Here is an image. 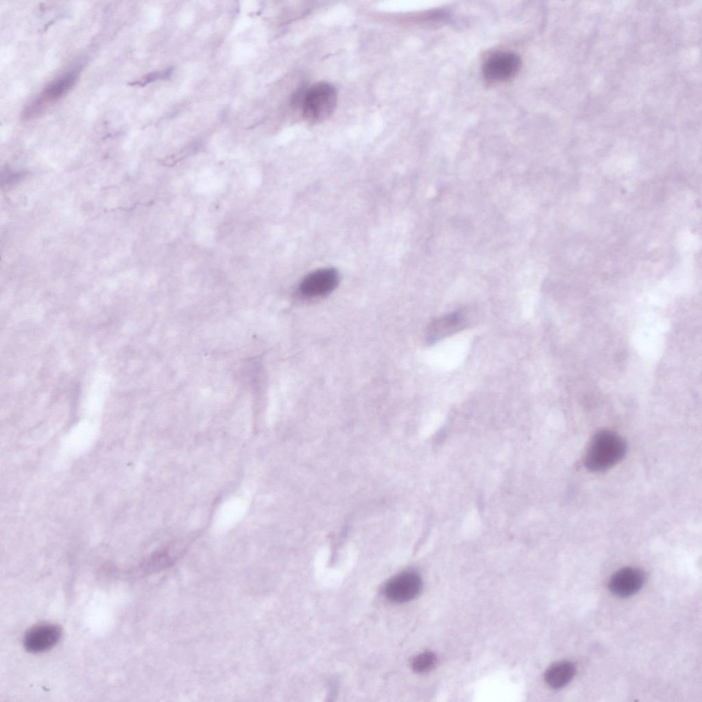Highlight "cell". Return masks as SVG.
Returning <instances> with one entry per match:
<instances>
[{
  "instance_id": "obj_7",
  "label": "cell",
  "mask_w": 702,
  "mask_h": 702,
  "mask_svg": "<svg viewBox=\"0 0 702 702\" xmlns=\"http://www.w3.org/2000/svg\"><path fill=\"white\" fill-rule=\"evenodd\" d=\"M338 272L334 268H324L307 275L301 282L300 293L307 297H318L328 294L337 286Z\"/></svg>"
},
{
  "instance_id": "obj_3",
  "label": "cell",
  "mask_w": 702,
  "mask_h": 702,
  "mask_svg": "<svg viewBox=\"0 0 702 702\" xmlns=\"http://www.w3.org/2000/svg\"><path fill=\"white\" fill-rule=\"evenodd\" d=\"M77 77L78 71H70L54 80L27 107L23 116L30 118L40 114L49 105L64 96L75 85Z\"/></svg>"
},
{
  "instance_id": "obj_8",
  "label": "cell",
  "mask_w": 702,
  "mask_h": 702,
  "mask_svg": "<svg viewBox=\"0 0 702 702\" xmlns=\"http://www.w3.org/2000/svg\"><path fill=\"white\" fill-rule=\"evenodd\" d=\"M61 634V629L58 625L49 623L36 625L25 633L23 645L31 653L45 652L58 642Z\"/></svg>"
},
{
  "instance_id": "obj_11",
  "label": "cell",
  "mask_w": 702,
  "mask_h": 702,
  "mask_svg": "<svg viewBox=\"0 0 702 702\" xmlns=\"http://www.w3.org/2000/svg\"><path fill=\"white\" fill-rule=\"evenodd\" d=\"M436 656L431 652H425L415 656L411 662L413 670L418 673L431 670L436 664Z\"/></svg>"
},
{
  "instance_id": "obj_9",
  "label": "cell",
  "mask_w": 702,
  "mask_h": 702,
  "mask_svg": "<svg viewBox=\"0 0 702 702\" xmlns=\"http://www.w3.org/2000/svg\"><path fill=\"white\" fill-rule=\"evenodd\" d=\"M644 581L642 571L637 568L625 567L616 572L609 581V588L615 595L628 597L638 592Z\"/></svg>"
},
{
  "instance_id": "obj_6",
  "label": "cell",
  "mask_w": 702,
  "mask_h": 702,
  "mask_svg": "<svg viewBox=\"0 0 702 702\" xmlns=\"http://www.w3.org/2000/svg\"><path fill=\"white\" fill-rule=\"evenodd\" d=\"M470 319L465 309H459L433 319L428 324L426 341L433 344L441 339L455 334L469 325Z\"/></svg>"
},
{
  "instance_id": "obj_4",
  "label": "cell",
  "mask_w": 702,
  "mask_h": 702,
  "mask_svg": "<svg viewBox=\"0 0 702 702\" xmlns=\"http://www.w3.org/2000/svg\"><path fill=\"white\" fill-rule=\"evenodd\" d=\"M520 66L521 60L517 54L509 51H499L486 60L483 73L489 81L503 82L516 75Z\"/></svg>"
},
{
  "instance_id": "obj_5",
  "label": "cell",
  "mask_w": 702,
  "mask_h": 702,
  "mask_svg": "<svg viewBox=\"0 0 702 702\" xmlns=\"http://www.w3.org/2000/svg\"><path fill=\"white\" fill-rule=\"evenodd\" d=\"M422 587L420 577L415 572L407 571L391 578L385 585L384 593L393 602L404 603L415 598Z\"/></svg>"
},
{
  "instance_id": "obj_1",
  "label": "cell",
  "mask_w": 702,
  "mask_h": 702,
  "mask_svg": "<svg viewBox=\"0 0 702 702\" xmlns=\"http://www.w3.org/2000/svg\"><path fill=\"white\" fill-rule=\"evenodd\" d=\"M626 450V443L620 436L609 431H603L590 442L584 464L592 472H602L619 462Z\"/></svg>"
},
{
  "instance_id": "obj_10",
  "label": "cell",
  "mask_w": 702,
  "mask_h": 702,
  "mask_svg": "<svg viewBox=\"0 0 702 702\" xmlns=\"http://www.w3.org/2000/svg\"><path fill=\"white\" fill-rule=\"evenodd\" d=\"M575 673L576 666L572 662L561 661L553 664L546 670L544 679L550 687L559 689L567 685Z\"/></svg>"
},
{
  "instance_id": "obj_2",
  "label": "cell",
  "mask_w": 702,
  "mask_h": 702,
  "mask_svg": "<svg viewBox=\"0 0 702 702\" xmlns=\"http://www.w3.org/2000/svg\"><path fill=\"white\" fill-rule=\"evenodd\" d=\"M337 101L335 87L328 82H319L305 90L300 107L306 120L318 123L332 114Z\"/></svg>"
}]
</instances>
